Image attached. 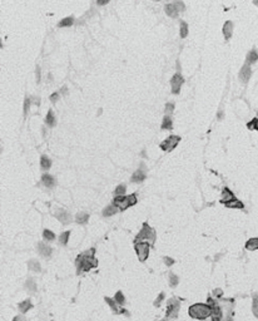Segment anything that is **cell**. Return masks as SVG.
Returning a JSON list of instances; mask_svg holds the SVG:
<instances>
[{
  "mask_svg": "<svg viewBox=\"0 0 258 321\" xmlns=\"http://www.w3.org/2000/svg\"><path fill=\"white\" fill-rule=\"evenodd\" d=\"M188 312H189V316L193 317V319L204 320L208 316H211L212 306L211 305H206V304H194L189 307Z\"/></svg>",
  "mask_w": 258,
  "mask_h": 321,
  "instance_id": "obj_1",
  "label": "cell"
},
{
  "mask_svg": "<svg viewBox=\"0 0 258 321\" xmlns=\"http://www.w3.org/2000/svg\"><path fill=\"white\" fill-rule=\"evenodd\" d=\"M137 203V196L135 195H130V196H119V197H115L114 201H113V204L117 206L118 208L120 211H124L127 210L130 206H134Z\"/></svg>",
  "mask_w": 258,
  "mask_h": 321,
  "instance_id": "obj_2",
  "label": "cell"
},
{
  "mask_svg": "<svg viewBox=\"0 0 258 321\" xmlns=\"http://www.w3.org/2000/svg\"><path fill=\"white\" fill-rule=\"evenodd\" d=\"M134 248H135L138 259L141 262H144L148 259V255H149V244L148 242H138V244H135Z\"/></svg>",
  "mask_w": 258,
  "mask_h": 321,
  "instance_id": "obj_3",
  "label": "cell"
},
{
  "mask_svg": "<svg viewBox=\"0 0 258 321\" xmlns=\"http://www.w3.org/2000/svg\"><path fill=\"white\" fill-rule=\"evenodd\" d=\"M143 238H147V240H150V244H153L156 240V232L153 228H150L147 223H144L143 225V228L141 230V232H139L137 235V240H143Z\"/></svg>",
  "mask_w": 258,
  "mask_h": 321,
  "instance_id": "obj_4",
  "label": "cell"
},
{
  "mask_svg": "<svg viewBox=\"0 0 258 321\" xmlns=\"http://www.w3.org/2000/svg\"><path fill=\"white\" fill-rule=\"evenodd\" d=\"M179 141H180V138L178 135H169L165 141H163L162 143H160V148L165 152H171L172 149L176 148V146H178Z\"/></svg>",
  "mask_w": 258,
  "mask_h": 321,
  "instance_id": "obj_5",
  "label": "cell"
},
{
  "mask_svg": "<svg viewBox=\"0 0 258 321\" xmlns=\"http://www.w3.org/2000/svg\"><path fill=\"white\" fill-rule=\"evenodd\" d=\"M179 312V302L176 298H171L168 301V309H167V317H177Z\"/></svg>",
  "mask_w": 258,
  "mask_h": 321,
  "instance_id": "obj_6",
  "label": "cell"
},
{
  "mask_svg": "<svg viewBox=\"0 0 258 321\" xmlns=\"http://www.w3.org/2000/svg\"><path fill=\"white\" fill-rule=\"evenodd\" d=\"M184 83V79H183V77L180 75V74H176V75H173L172 78V80H171V84H172V92L174 94H178L179 93V90H180V85H182Z\"/></svg>",
  "mask_w": 258,
  "mask_h": 321,
  "instance_id": "obj_7",
  "label": "cell"
},
{
  "mask_svg": "<svg viewBox=\"0 0 258 321\" xmlns=\"http://www.w3.org/2000/svg\"><path fill=\"white\" fill-rule=\"evenodd\" d=\"M55 217H57L61 223H70L72 222V216L69 215V212L63 210V208H58L55 211Z\"/></svg>",
  "mask_w": 258,
  "mask_h": 321,
  "instance_id": "obj_8",
  "label": "cell"
},
{
  "mask_svg": "<svg viewBox=\"0 0 258 321\" xmlns=\"http://www.w3.org/2000/svg\"><path fill=\"white\" fill-rule=\"evenodd\" d=\"M105 301L110 305V307L111 310H113L115 313H125V315H129V313L125 311L124 309H122V305H119L115 300H113V298H109V297H105Z\"/></svg>",
  "mask_w": 258,
  "mask_h": 321,
  "instance_id": "obj_9",
  "label": "cell"
},
{
  "mask_svg": "<svg viewBox=\"0 0 258 321\" xmlns=\"http://www.w3.org/2000/svg\"><path fill=\"white\" fill-rule=\"evenodd\" d=\"M251 68H249V65L248 64H246V65H243V68L241 69V72H239V78H241V80L243 82V83H247L248 82V79L251 78Z\"/></svg>",
  "mask_w": 258,
  "mask_h": 321,
  "instance_id": "obj_10",
  "label": "cell"
},
{
  "mask_svg": "<svg viewBox=\"0 0 258 321\" xmlns=\"http://www.w3.org/2000/svg\"><path fill=\"white\" fill-rule=\"evenodd\" d=\"M37 248H38V251H39V253L43 256V257H50V255H52V247H49V246H46V245H44V244H38L37 245Z\"/></svg>",
  "mask_w": 258,
  "mask_h": 321,
  "instance_id": "obj_11",
  "label": "cell"
},
{
  "mask_svg": "<svg viewBox=\"0 0 258 321\" xmlns=\"http://www.w3.org/2000/svg\"><path fill=\"white\" fill-rule=\"evenodd\" d=\"M221 203H223V204H226V207H228V208H243L245 207V204H243L241 201H238V199L237 198H234V199H231V201H226V202H221Z\"/></svg>",
  "mask_w": 258,
  "mask_h": 321,
  "instance_id": "obj_12",
  "label": "cell"
},
{
  "mask_svg": "<svg viewBox=\"0 0 258 321\" xmlns=\"http://www.w3.org/2000/svg\"><path fill=\"white\" fill-rule=\"evenodd\" d=\"M164 10H165V14L168 17H172V18H176L178 15V9L177 6L174 4H168L164 6Z\"/></svg>",
  "mask_w": 258,
  "mask_h": 321,
  "instance_id": "obj_13",
  "label": "cell"
},
{
  "mask_svg": "<svg viewBox=\"0 0 258 321\" xmlns=\"http://www.w3.org/2000/svg\"><path fill=\"white\" fill-rule=\"evenodd\" d=\"M145 180V173H144V171L143 169H138L135 171V172L133 173V176H132V181L135 182V183H141Z\"/></svg>",
  "mask_w": 258,
  "mask_h": 321,
  "instance_id": "obj_14",
  "label": "cell"
},
{
  "mask_svg": "<svg viewBox=\"0 0 258 321\" xmlns=\"http://www.w3.org/2000/svg\"><path fill=\"white\" fill-rule=\"evenodd\" d=\"M118 211H120V210L118 208L117 206H114V204H110V206H108V207H105V208L103 210V216H104V217L113 216V215H115V213H117Z\"/></svg>",
  "mask_w": 258,
  "mask_h": 321,
  "instance_id": "obj_15",
  "label": "cell"
},
{
  "mask_svg": "<svg viewBox=\"0 0 258 321\" xmlns=\"http://www.w3.org/2000/svg\"><path fill=\"white\" fill-rule=\"evenodd\" d=\"M232 30H233V24H232V21H226L224 25H223V34H224L226 39H229V38H231Z\"/></svg>",
  "mask_w": 258,
  "mask_h": 321,
  "instance_id": "obj_16",
  "label": "cell"
},
{
  "mask_svg": "<svg viewBox=\"0 0 258 321\" xmlns=\"http://www.w3.org/2000/svg\"><path fill=\"white\" fill-rule=\"evenodd\" d=\"M246 248L249 250V251H254V250H258V237L249 238L246 242Z\"/></svg>",
  "mask_w": 258,
  "mask_h": 321,
  "instance_id": "obj_17",
  "label": "cell"
},
{
  "mask_svg": "<svg viewBox=\"0 0 258 321\" xmlns=\"http://www.w3.org/2000/svg\"><path fill=\"white\" fill-rule=\"evenodd\" d=\"M211 316H212V320L213 321H219L222 319V310L218 307V306H213L212 307V312H211Z\"/></svg>",
  "mask_w": 258,
  "mask_h": 321,
  "instance_id": "obj_18",
  "label": "cell"
},
{
  "mask_svg": "<svg viewBox=\"0 0 258 321\" xmlns=\"http://www.w3.org/2000/svg\"><path fill=\"white\" fill-rule=\"evenodd\" d=\"M88 220H89V215L87 212H80V213H78V215H76V217H75V221L78 223H80V225H84V223H87L88 222Z\"/></svg>",
  "mask_w": 258,
  "mask_h": 321,
  "instance_id": "obj_19",
  "label": "cell"
},
{
  "mask_svg": "<svg viewBox=\"0 0 258 321\" xmlns=\"http://www.w3.org/2000/svg\"><path fill=\"white\" fill-rule=\"evenodd\" d=\"M222 196H223V199L221 202H226V201H231V199H234V195L232 193L231 191L228 188H223V192H222Z\"/></svg>",
  "mask_w": 258,
  "mask_h": 321,
  "instance_id": "obj_20",
  "label": "cell"
},
{
  "mask_svg": "<svg viewBox=\"0 0 258 321\" xmlns=\"http://www.w3.org/2000/svg\"><path fill=\"white\" fill-rule=\"evenodd\" d=\"M41 181H43L44 186L49 187V188H52V187L54 186V178H53L52 176H49V174H43V178H41Z\"/></svg>",
  "mask_w": 258,
  "mask_h": 321,
  "instance_id": "obj_21",
  "label": "cell"
},
{
  "mask_svg": "<svg viewBox=\"0 0 258 321\" xmlns=\"http://www.w3.org/2000/svg\"><path fill=\"white\" fill-rule=\"evenodd\" d=\"M28 266H29V268H30V270L35 271V272H40V271H41L40 263H39L37 260H30L29 262H28Z\"/></svg>",
  "mask_w": 258,
  "mask_h": 321,
  "instance_id": "obj_22",
  "label": "cell"
},
{
  "mask_svg": "<svg viewBox=\"0 0 258 321\" xmlns=\"http://www.w3.org/2000/svg\"><path fill=\"white\" fill-rule=\"evenodd\" d=\"M40 166L43 169H49L50 166H52V161L48 158L46 156H43L41 157V159H40Z\"/></svg>",
  "mask_w": 258,
  "mask_h": 321,
  "instance_id": "obj_23",
  "label": "cell"
},
{
  "mask_svg": "<svg viewBox=\"0 0 258 321\" xmlns=\"http://www.w3.org/2000/svg\"><path fill=\"white\" fill-rule=\"evenodd\" d=\"M73 23H74V19H73V17H68V18H64V19H63L61 21H59L58 26H59V28H64V26H70V25H72Z\"/></svg>",
  "mask_w": 258,
  "mask_h": 321,
  "instance_id": "obj_24",
  "label": "cell"
},
{
  "mask_svg": "<svg viewBox=\"0 0 258 321\" xmlns=\"http://www.w3.org/2000/svg\"><path fill=\"white\" fill-rule=\"evenodd\" d=\"M45 122L48 126H50V127H54L55 126V117H54V113L53 111H49L46 114V118H45Z\"/></svg>",
  "mask_w": 258,
  "mask_h": 321,
  "instance_id": "obj_25",
  "label": "cell"
},
{
  "mask_svg": "<svg viewBox=\"0 0 258 321\" xmlns=\"http://www.w3.org/2000/svg\"><path fill=\"white\" fill-rule=\"evenodd\" d=\"M18 306H19V310L22 311V312H26L28 310H30V309H31V302H30L29 300H25V301H23V302H20Z\"/></svg>",
  "mask_w": 258,
  "mask_h": 321,
  "instance_id": "obj_26",
  "label": "cell"
},
{
  "mask_svg": "<svg viewBox=\"0 0 258 321\" xmlns=\"http://www.w3.org/2000/svg\"><path fill=\"white\" fill-rule=\"evenodd\" d=\"M25 289H26L28 291H31V292L37 291V285H35V281H34L33 279H29V280H28V281L25 282Z\"/></svg>",
  "mask_w": 258,
  "mask_h": 321,
  "instance_id": "obj_27",
  "label": "cell"
},
{
  "mask_svg": "<svg viewBox=\"0 0 258 321\" xmlns=\"http://www.w3.org/2000/svg\"><path fill=\"white\" fill-rule=\"evenodd\" d=\"M258 60V54L256 50H252V52H249L248 55H247V62L249 64H252V63H256Z\"/></svg>",
  "mask_w": 258,
  "mask_h": 321,
  "instance_id": "obj_28",
  "label": "cell"
},
{
  "mask_svg": "<svg viewBox=\"0 0 258 321\" xmlns=\"http://www.w3.org/2000/svg\"><path fill=\"white\" fill-rule=\"evenodd\" d=\"M162 129H172V119L169 116H165L162 123Z\"/></svg>",
  "mask_w": 258,
  "mask_h": 321,
  "instance_id": "obj_29",
  "label": "cell"
},
{
  "mask_svg": "<svg viewBox=\"0 0 258 321\" xmlns=\"http://www.w3.org/2000/svg\"><path fill=\"white\" fill-rule=\"evenodd\" d=\"M43 237H44L45 241L50 242V241H54V240H55V235H54L52 231H49V230H45V231L43 232Z\"/></svg>",
  "mask_w": 258,
  "mask_h": 321,
  "instance_id": "obj_30",
  "label": "cell"
},
{
  "mask_svg": "<svg viewBox=\"0 0 258 321\" xmlns=\"http://www.w3.org/2000/svg\"><path fill=\"white\" fill-rule=\"evenodd\" d=\"M188 35V24L185 21H180V37L185 38Z\"/></svg>",
  "mask_w": 258,
  "mask_h": 321,
  "instance_id": "obj_31",
  "label": "cell"
},
{
  "mask_svg": "<svg viewBox=\"0 0 258 321\" xmlns=\"http://www.w3.org/2000/svg\"><path fill=\"white\" fill-rule=\"evenodd\" d=\"M252 311L254 313V316L258 317V295H253V306H252Z\"/></svg>",
  "mask_w": 258,
  "mask_h": 321,
  "instance_id": "obj_32",
  "label": "cell"
},
{
  "mask_svg": "<svg viewBox=\"0 0 258 321\" xmlns=\"http://www.w3.org/2000/svg\"><path fill=\"white\" fill-rule=\"evenodd\" d=\"M69 235H70V232H63L60 236H59V242L61 245H67L68 244V240H69Z\"/></svg>",
  "mask_w": 258,
  "mask_h": 321,
  "instance_id": "obj_33",
  "label": "cell"
},
{
  "mask_svg": "<svg viewBox=\"0 0 258 321\" xmlns=\"http://www.w3.org/2000/svg\"><path fill=\"white\" fill-rule=\"evenodd\" d=\"M114 300H115L118 304H119V305H122V306H123V305H124V302H125V298H124V296H123V294H122L120 291H118L117 294H115Z\"/></svg>",
  "mask_w": 258,
  "mask_h": 321,
  "instance_id": "obj_34",
  "label": "cell"
},
{
  "mask_svg": "<svg viewBox=\"0 0 258 321\" xmlns=\"http://www.w3.org/2000/svg\"><path fill=\"white\" fill-rule=\"evenodd\" d=\"M114 193H115V196H118V197H119V196H124V193H125V186H124V184H120V186H118V187L115 188V192H114Z\"/></svg>",
  "mask_w": 258,
  "mask_h": 321,
  "instance_id": "obj_35",
  "label": "cell"
},
{
  "mask_svg": "<svg viewBox=\"0 0 258 321\" xmlns=\"http://www.w3.org/2000/svg\"><path fill=\"white\" fill-rule=\"evenodd\" d=\"M169 282H171V286H172V287L177 286L178 282H179L178 276H176V275H171V277H169Z\"/></svg>",
  "mask_w": 258,
  "mask_h": 321,
  "instance_id": "obj_36",
  "label": "cell"
},
{
  "mask_svg": "<svg viewBox=\"0 0 258 321\" xmlns=\"http://www.w3.org/2000/svg\"><path fill=\"white\" fill-rule=\"evenodd\" d=\"M29 107H30V99H29V98H26V99H25V103H24V114H25V116L28 114Z\"/></svg>",
  "mask_w": 258,
  "mask_h": 321,
  "instance_id": "obj_37",
  "label": "cell"
},
{
  "mask_svg": "<svg viewBox=\"0 0 258 321\" xmlns=\"http://www.w3.org/2000/svg\"><path fill=\"white\" fill-rule=\"evenodd\" d=\"M174 5L177 6V9H178V10H180V11H183V10H184V5H183V3L180 2V0H177Z\"/></svg>",
  "mask_w": 258,
  "mask_h": 321,
  "instance_id": "obj_38",
  "label": "cell"
},
{
  "mask_svg": "<svg viewBox=\"0 0 258 321\" xmlns=\"http://www.w3.org/2000/svg\"><path fill=\"white\" fill-rule=\"evenodd\" d=\"M173 108H174V105H173L172 103H167V105H165V112L168 113V114H171V113L173 112Z\"/></svg>",
  "mask_w": 258,
  "mask_h": 321,
  "instance_id": "obj_39",
  "label": "cell"
},
{
  "mask_svg": "<svg viewBox=\"0 0 258 321\" xmlns=\"http://www.w3.org/2000/svg\"><path fill=\"white\" fill-rule=\"evenodd\" d=\"M163 298H164V294L162 292V294L159 295V297H158L157 300L154 301V306H159V305H160V302H162V300H163Z\"/></svg>",
  "mask_w": 258,
  "mask_h": 321,
  "instance_id": "obj_40",
  "label": "cell"
},
{
  "mask_svg": "<svg viewBox=\"0 0 258 321\" xmlns=\"http://www.w3.org/2000/svg\"><path fill=\"white\" fill-rule=\"evenodd\" d=\"M164 263H165L167 266H171V265H173V263H174V260L171 259V257H164Z\"/></svg>",
  "mask_w": 258,
  "mask_h": 321,
  "instance_id": "obj_41",
  "label": "cell"
},
{
  "mask_svg": "<svg viewBox=\"0 0 258 321\" xmlns=\"http://www.w3.org/2000/svg\"><path fill=\"white\" fill-rule=\"evenodd\" d=\"M59 99V94L58 93H54V94H52V97H50V101L53 102V103H55Z\"/></svg>",
  "mask_w": 258,
  "mask_h": 321,
  "instance_id": "obj_42",
  "label": "cell"
},
{
  "mask_svg": "<svg viewBox=\"0 0 258 321\" xmlns=\"http://www.w3.org/2000/svg\"><path fill=\"white\" fill-rule=\"evenodd\" d=\"M13 321H26V319L23 316V315H18V316H15L14 317V320Z\"/></svg>",
  "mask_w": 258,
  "mask_h": 321,
  "instance_id": "obj_43",
  "label": "cell"
},
{
  "mask_svg": "<svg viewBox=\"0 0 258 321\" xmlns=\"http://www.w3.org/2000/svg\"><path fill=\"white\" fill-rule=\"evenodd\" d=\"M254 124H256V118H254V119H253L251 123H248V124H247V127L249 128V129H254Z\"/></svg>",
  "mask_w": 258,
  "mask_h": 321,
  "instance_id": "obj_44",
  "label": "cell"
},
{
  "mask_svg": "<svg viewBox=\"0 0 258 321\" xmlns=\"http://www.w3.org/2000/svg\"><path fill=\"white\" fill-rule=\"evenodd\" d=\"M213 294L215 295V297H221V296H222V290H219V289L214 290V291H213Z\"/></svg>",
  "mask_w": 258,
  "mask_h": 321,
  "instance_id": "obj_45",
  "label": "cell"
},
{
  "mask_svg": "<svg viewBox=\"0 0 258 321\" xmlns=\"http://www.w3.org/2000/svg\"><path fill=\"white\" fill-rule=\"evenodd\" d=\"M109 3V0H96V4L98 5H105Z\"/></svg>",
  "mask_w": 258,
  "mask_h": 321,
  "instance_id": "obj_46",
  "label": "cell"
},
{
  "mask_svg": "<svg viewBox=\"0 0 258 321\" xmlns=\"http://www.w3.org/2000/svg\"><path fill=\"white\" fill-rule=\"evenodd\" d=\"M37 80H38V83L40 82V69L39 68H37Z\"/></svg>",
  "mask_w": 258,
  "mask_h": 321,
  "instance_id": "obj_47",
  "label": "cell"
},
{
  "mask_svg": "<svg viewBox=\"0 0 258 321\" xmlns=\"http://www.w3.org/2000/svg\"><path fill=\"white\" fill-rule=\"evenodd\" d=\"M254 129L258 131V118H256V124H254Z\"/></svg>",
  "mask_w": 258,
  "mask_h": 321,
  "instance_id": "obj_48",
  "label": "cell"
}]
</instances>
